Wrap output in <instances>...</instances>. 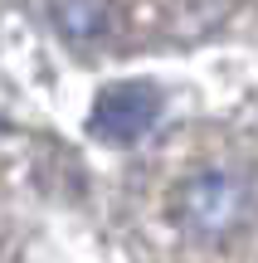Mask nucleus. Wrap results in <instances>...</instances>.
Returning <instances> with one entry per match:
<instances>
[{"mask_svg":"<svg viewBox=\"0 0 258 263\" xmlns=\"http://www.w3.org/2000/svg\"><path fill=\"white\" fill-rule=\"evenodd\" d=\"M49 20H54L58 39H68V44H97L117 25V0H54Z\"/></svg>","mask_w":258,"mask_h":263,"instance_id":"3","label":"nucleus"},{"mask_svg":"<svg viewBox=\"0 0 258 263\" xmlns=\"http://www.w3.org/2000/svg\"><path fill=\"white\" fill-rule=\"evenodd\" d=\"M253 215H258V185L249 171L234 166H205L171 190V224L200 244H224V239L244 234Z\"/></svg>","mask_w":258,"mask_h":263,"instance_id":"1","label":"nucleus"},{"mask_svg":"<svg viewBox=\"0 0 258 263\" xmlns=\"http://www.w3.org/2000/svg\"><path fill=\"white\" fill-rule=\"evenodd\" d=\"M161 88L151 78H117V83L97 88L93 107H88V132L103 146H136L156 122H161Z\"/></svg>","mask_w":258,"mask_h":263,"instance_id":"2","label":"nucleus"}]
</instances>
